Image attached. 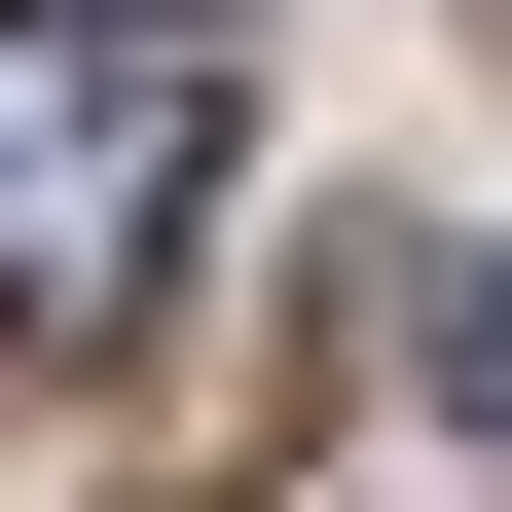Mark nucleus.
<instances>
[{
    "instance_id": "obj_1",
    "label": "nucleus",
    "mask_w": 512,
    "mask_h": 512,
    "mask_svg": "<svg viewBox=\"0 0 512 512\" xmlns=\"http://www.w3.org/2000/svg\"><path fill=\"white\" fill-rule=\"evenodd\" d=\"M220 147H256L220 0H0V330H147Z\"/></svg>"
},
{
    "instance_id": "obj_2",
    "label": "nucleus",
    "mask_w": 512,
    "mask_h": 512,
    "mask_svg": "<svg viewBox=\"0 0 512 512\" xmlns=\"http://www.w3.org/2000/svg\"><path fill=\"white\" fill-rule=\"evenodd\" d=\"M403 403H439V439H512V256H476V220L403 256Z\"/></svg>"
}]
</instances>
